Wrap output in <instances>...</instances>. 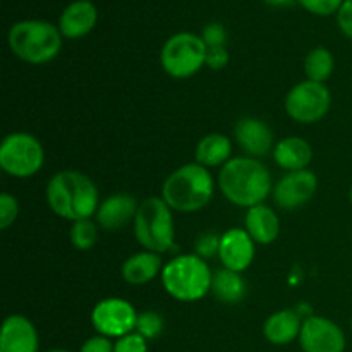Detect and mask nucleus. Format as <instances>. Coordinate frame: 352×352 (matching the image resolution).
I'll return each instance as SVG.
<instances>
[{
  "mask_svg": "<svg viewBox=\"0 0 352 352\" xmlns=\"http://www.w3.org/2000/svg\"><path fill=\"white\" fill-rule=\"evenodd\" d=\"M164 201L179 212H198L213 196V179L206 167L188 164L172 172L162 188Z\"/></svg>",
  "mask_w": 352,
  "mask_h": 352,
  "instance_id": "7ed1b4c3",
  "label": "nucleus"
},
{
  "mask_svg": "<svg viewBox=\"0 0 352 352\" xmlns=\"http://www.w3.org/2000/svg\"><path fill=\"white\" fill-rule=\"evenodd\" d=\"M337 23L342 33L352 40V0H344L340 9L337 10Z\"/></svg>",
  "mask_w": 352,
  "mask_h": 352,
  "instance_id": "2f4dec72",
  "label": "nucleus"
},
{
  "mask_svg": "<svg viewBox=\"0 0 352 352\" xmlns=\"http://www.w3.org/2000/svg\"><path fill=\"white\" fill-rule=\"evenodd\" d=\"M96 7L88 0H78L65 7L60 16V33L65 38H81L88 34L96 24Z\"/></svg>",
  "mask_w": 352,
  "mask_h": 352,
  "instance_id": "dca6fc26",
  "label": "nucleus"
},
{
  "mask_svg": "<svg viewBox=\"0 0 352 352\" xmlns=\"http://www.w3.org/2000/svg\"><path fill=\"white\" fill-rule=\"evenodd\" d=\"M162 268V260L157 253H138L133 254L126 263L122 265V277L124 280L133 285L146 284L153 280Z\"/></svg>",
  "mask_w": 352,
  "mask_h": 352,
  "instance_id": "412c9836",
  "label": "nucleus"
},
{
  "mask_svg": "<svg viewBox=\"0 0 352 352\" xmlns=\"http://www.w3.org/2000/svg\"><path fill=\"white\" fill-rule=\"evenodd\" d=\"M274 158L282 168L289 172L305 170L313 158V150L308 141L301 138H285L275 146Z\"/></svg>",
  "mask_w": 352,
  "mask_h": 352,
  "instance_id": "a211bd4d",
  "label": "nucleus"
},
{
  "mask_svg": "<svg viewBox=\"0 0 352 352\" xmlns=\"http://www.w3.org/2000/svg\"><path fill=\"white\" fill-rule=\"evenodd\" d=\"M9 47L30 64H43L57 57L62 47L57 28L45 21H21L9 31Z\"/></svg>",
  "mask_w": 352,
  "mask_h": 352,
  "instance_id": "39448f33",
  "label": "nucleus"
},
{
  "mask_svg": "<svg viewBox=\"0 0 352 352\" xmlns=\"http://www.w3.org/2000/svg\"><path fill=\"white\" fill-rule=\"evenodd\" d=\"M138 205L133 196L116 195L107 198L96 212L98 223L107 230H117L136 217Z\"/></svg>",
  "mask_w": 352,
  "mask_h": 352,
  "instance_id": "f3484780",
  "label": "nucleus"
},
{
  "mask_svg": "<svg viewBox=\"0 0 352 352\" xmlns=\"http://www.w3.org/2000/svg\"><path fill=\"white\" fill-rule=\"evenodd\" d=\"M229 62V54L226 47H210L206 54V64L212 69H223Z\"/></svg>",
  "mask_w": 352,
  "mask_h": 352,
  "instance_id": "473e14b6",
  "label": "nucleus"
},
{
  "mask_svg": "<svg viewBox=\"0 0 352 352\" xmlns=\"http://www.w3.org/2000/svg\"><path fill=\"white\" fill-rule=\"evenodd\" d=\"M305 71L309 81L323 82L333 72V57L327 48H315L308 54L305 62Z\"/></svg>",
  "mask_w": 352,
  "mask_h": 352,
  "instance_id": "b1692460",
  "label": "nucleus"
},
{
  "mask_svg": "<svg viewBox=\"0 0 352 352\" xmlns=\"http://www.w3.org/2000/svg\"><path fill=\"white\" fill-rule=\"evenodd\" d=\"M47 352H69V351H64V349H52V351H47Z\"/></svg>",
  "mask_w": 352,
  "mask_h": 352,
  "instance_id": "c9c22d12",
  "label": "nucleus"
},
{
  "mask_svg": "<svg viewBox=\"0 0 352 352\" xmlns=\"http://www.w3.org/2000/svg\"><path fill=\"white\" fill-rule=\"evenodd\" d=\"M206 54L208 47L203 38L191 33L174 34L162 48V67L172 78H189L203 67L206 62Z\"/></svg>",
  "mask_w": 352,
  "mask_h": 352,
  "instance_id": "0eeeda50",
  "label": "nucleus"
},
{
  "mask_svg": "<svg viewBox=\"0 0 352 352\" xmlns=\"http://www.w3.org/2000/svg\"><path fill=\"white\" fill-rule=\"evenodd\" d=\"M232 151V143L223 134H208L203 138L196 148V162L203 167H217L227 164V158Z\"/></svg>",
  "mask_w": 352,
  "mask_h": 352,
  "instance_id": "4be33fe9",
  "label": "nucleus"
},
{
  "mask_svg": "<svg viewBox=\"0 0 352 352\" xmlns=\"http://www.w3.org/2000/svg\"><path fill=\"white\" fill-rule=\"evenodd\" d=\"M318 186V179L311 170L289 172L275 186L274 198L280 208L296 210L306 205L313 198Z\"/></svg>",
  "mask_w": 352,
  "mask_h": 352,
  "instance_id": "f8f14e48",
  "label": "nucleus"
},
{
  "mask_svg": "<svg viewBox=\"0 0 352 352\" xmlns=\"http://www.w3.org/2000/svg\"><path fill=\"white\" fill-rule=\"evenodd\" d=\"M299 342L305 352H344L346 336L333 322L311 316L302 323Z\"/></svg>",
  "mask_w": 352,
  "mask_h": 352,
  "instance_id": "9b49d317",
  "label": "nucleus"
},
{
  "mask_svg": "<svg viewBox=\"0 0 352 352\" xmlns=\"http://www.w3.org/2000/svg\"><path fill=\"white\" fill-rule=\"evenodd\" d=\"M298 2L302 3V7H306L309 12L320 14V16H329V14L340 9L344 0H298Z\"/></svg>",
  "mask_w": 352,
  "mask_h": 352,
  "instance_id": "c85d7f7f",
  "label": "nucleus"
},
{
  "mask_svg": "<svg viewBox=\"0 0 352 352\" xmlns=\"http://www.w3.org/2000/svg\"><path fill=\"white\" fill-rule=\"evenodd\" d=\"M79 352H113V346L109 337H91L82 344Z\"/></svg>",
  "mask_w": 352,
  "mask_h": 352,
  "instance_id": "72a5a7b5",
  "label": "nucleus"
},
{
  "mask_svg": "<svg viewBox=\"0 0 352 352\" xmlns=\"http://www.w3.org/2000/svg\"><path fill=\"white\" fill-rule=\"evenodd\" d=\"M219 182L223 196L230 203L246 208L261 205L272 191L268 168L248 157H237L223 164Z\"/></svg>",
  "mask_w": 352,
  "mask_h": 352,
  "instance_id": "f257e3e1",
  "label": "nucleus"
},
{
  "mask_svg": "<svg viewBox=\"0 0 352 352\" xmlns=\"http://www.w3.org/2000/svg\"><path fill=\"white\" fill-rule=\"evenodd\" d=\"M96 239H98V234H96V227L91 220L86 219L74 222L71 229V243L76 250H91Z\"/></svg>",
  "mask_w": 352,
  "mask_h": 352,
  "instance_id": "393cba45",
  "label": "nucleus"
},
{
  "mask_svg": "<svg viewBox=\"0 0 352 352\" xmlns=\"http://www.w3.org/2000/svg\"><path fill=\"white\" fill-rule=\"evenodd\" d=\"M0 352H38V336L33 323L21 315L9 316L2 325Z\"/></svg>",
  "mask_w": 352,
  "mask_h": 352,
  "instance_id": "4468645a",
  "label": "nucleus"
},
{
  "mask_svg": "<svg viewBox=\"0 0 352 352\" xmlns=\"http://www.w3.org/2000/svg\"><path fill=\"white\" fill-rule=\"evenodd\" d=\"M236 141L251 157H265L274 148V134L260 119L246 117L236 126Z\"/></svg>",
  "mask_w": 352,
  "mask_h": 352,
  "instance_id": "2eb2a0df",
  "label": "nucleus"
},
{
  "mask_svg": "<svg viewBox=\"0 0 352 352\" xmlns=\"http://www.w3.org/2000/svg\"><path fill=\"white\" fill-rule=\"evenodd\" d=\"M210 268L203 258L195 254H182L174 258L162 270L164 287L172 298L179 301H198L212 289Z\"/></svg>",
  "mask_w": 352,
  "mask_h": 352,
  "instance_id": "20e7f679",
  "label": "nucleus"
},
{
  "mask_svg": "<svg viewBox=\"0 0 352 352\" xmlns=\"http://www.w3.org/2000/svg\"><path fill=\"white\" fill-rule=\"evenodd\" d=\"M146 339L140 333H129L117 340L113 352H146Z\"/></svg>",
  "mask_w": 352,
  "mask_h": 352,
  "instance_id": "cd10ccee",
  "label": "nucleus"
},
{
  "mask_svg": "<svg viewBox=\"0 0 352 352\" xmlns=\"http://www.w3.org/2000/svg\"><path fill=\"white\" fill-rule=\"evenodd\" d=\"M47 201L52 212L67 220H86L96 212L98 189L81 172L64 170L55 174L47 186Z\"/></svg>",
  "mask_w": 352,
  "mask_h": 352,
  "instance_id": "f03ea898",
  "label": "nucleus"
},
{
  "mask_svg": "<svg viewBox=\"0 0 352 352\" xmlns=\"http://www.w3.org/2000/svg\"><path fill=\"white\" fill-rule=\"evenodd\" d=\"M301 329L299 316L291 309H284V311L275 313L267 320L265 337L268 339V342L275 344V346H285L301 333Z\"/></svg>",
  "mask_w": 352,
  "mask_h": 352,
  "instance_id": "aec40b11",
  "label": "nucleus"
},
{
  "mask_svg": "<svg viewBox=\"0 0 352 352\" xmlns=\"http://www.w3.org/2000/svg\"><path fill=\"white\" fill-rule=\"evenodd\" d=\"M349 198H351V203H352V188H351V195H349Z\"/></svg>",
  "mask_w": 352,
  "mask_h": 352,
  "instance_id": "e433bc0d",
  "label": "nucleus"
},
{
  "mask_svg": "<svg viewBox=\"0 0 352 352\" xmlns=\"http://www.w3.org/2000/svg\"><path fill=\"white\" fill-rule=\"evenodd\" d=\"M246 230L251 239L260 244H270L278 236V219L270 206L256 205L248 208Z\"/></svg>",
  "mask_w": 352,
  "mask_h": 352,
  "instance_id": "6ab92c4d",
  "label": "nucleus"
},
{
  "mask_svg": "<svg viewBox=\"0 0 352 352\" xmlns=\"http://www.w3.org/2000/svg\"><path fill=\"white\" fill-rule=\"evenodd\" d=\"M220 250V237L217 234H203L196 241V251L199 258H212L213 254L219 253Z\"/></svg>",
  "mask_w": 352,
  "mask_h": 352,
  "instance_id": "c756f323",
  "label": "nucleus"
},
{
  "mask_svg": "<svg viewBox=\"0 0 352 352\" xmlns=\"http://www.w3.org/2000/svg\"><path fill=\"white\" fill-rule=\"evenodd\" d=\"M134 234L141 246L151 253H164L174 244V220L170 206L160 198H148L134 217Z\"/></svg>",
  "mask_w": 352,
  "mask_h": 352,
  "instance_id": "423d86ee",
  "label": "nucleus"
},
{
  "mask_svg": "<svg viewBox=\"0 0 352 352\" xmlns=\"http://www.w3.org/2000/svg\"><path fill=\"white\" fill-rule=\"evenodd\" d=\"M212 292L219 301L236 305L246 294V284L237 272L219 270L212 277Z\"/></svg>",
  "mask_w": 352,
  "mask_h": 352,
  "instance_id": "5701e85b",
  "label": "nucleus"
},
{
  "mask_svg": "<svg viewBox=\"0 0 352 352\" xmlns=\"http://www.w3.org/2000/svg\"><path fill=\"white\" fill-rule=\"evenodd\" d=\"M17 199L14 196L2 192L0 195V229H7L10 223H14L17 217Z\"/></svg>",
  "mask_w": 352,
  "mask_h": 352,
  "instance_id": "bb28decb",
  "label": "nucleus"
},
{
  "mask_svg": "<svg viewBox=\"0 0 352 352\" xmlns=\"http://www.w3.org/2000/svg\"><path fill=\"white\" fill-rule=\"evenodd\" d=\"M219 256L227 270L241 274L254 258V244L248 230L230 229L220 237Z\"/></svg>",
  "mask_w": 352,
  "mask_h": 352,
  "instance_id": "ddd939ff",
  "label": "nucleus"
},
{
  "mask_svg": "<svg viewBox=\"0 0 352 352\" xmlns=\"http://www.w3.org/2000/svg\"><path fill=\"white\" fill-rule=\"evenodd\" d=\"M138 313L127 301L119 298L103 299L91 313V323L102 336L124 337L129 336L138 323Z\"/></svg>",
  "mask_w": 352,
  "mask_h": 352,
  "instance_id": "9d476101",
  "label": "nucleus"
},
{
  "mask_svg": "<svg viewBox=\"0 0 352 352\" xmlns=\"http://www.w3.org/2000/svg\"><path fill=\"white\" fill-rule=\"evenodd\" d=\"M267 3H270V6H277V7H287V6H292V3L296 2V0H265Z\"/></svg>",
  "mask_w": 352,
  "mask_h": 352,
  "instance_id": "f704fd0d",
  "label": "nucleus"
},
{
  "mask_svg": "<svg viewBox=\"0 0 352 352\" xmlns=\"http://www.w3.org/2000/svg\"><path fill=\"white\" fill-rule=\"evenodd\" d=\"M162 329H164V320H162L158 313L146 311L138 316L136 330L144 339H153V337H157L162 332Z\"/></svg>",
  "mask_w": 352,
  "mask_h": 352,
  "instance_id": "a878e982",
  "label": "nucleus"
},
{
  "mask_svg": "<svg viewBox=\"0 0 352 352\" xmlns=\"http://www.w3.org/2000/svg\"><path fill=\"white\" fill-rule=\"evenodd\" d=\"M332 103L330 89L323 82L302 81L285 96V110L296 122L313 124L327 116Z\"/></svg>",
  "mask_w": 352,
  "mask_h": 352,
  "instance_id": "1a4fd4ad",
  "label": "nucleus"
},
{
  "mask_svg": "<svg viewBox=\"0 0 352 352\" xmlns=\"http://www.w3.org/2000/svg\"><path fill=\"white\" fill-rule=\"evenodd\" d=\"M203 41L206 43V47H223L226 43V31L220 24H208V26L203 30Z\"/></svg>",
  "mask_w": 352,
  "mask_h": 352,
  "instance_id": "7c9ffc66",
  "label": "nucleus"
},
{
  "mask_svg": "<svg viewBox=\"0 0 352 352\" xmlns=\"http://www.w3.org/2000/svg\"><path fill=\"white\" fill-rule=\"evenodd\" d=\"M43 146L28 133L9 134L0 144V167L14 177H31L43 167Z\"/></svg>",
  "mask_w": 352,
  "mask_h": 352,
  "instance_id": "6e6552de",
  "label": "nucleus"
}]
</instances>
